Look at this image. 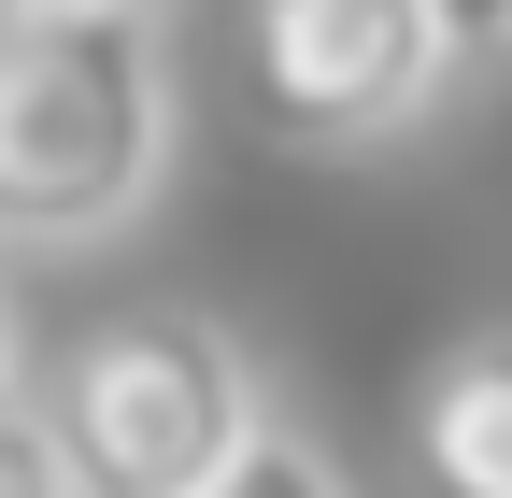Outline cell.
<instances>
[{
    "instance_id": "obj_4",
    "label": "cell",
    "mask_w": 512,
    "mask_h": 498,
    "mask_svg": "<svg viewBox=\"0 0 512 498\" xmlns=\"http://www.w3.org/2000/svg\"><path fill=\"white\" fill-rule=\"evenodd\" d=\"M399 456H413V498H512V328H470L427 356Z\"/></svg>"
},
{
    "instance_id": "obj_7",
    "label": "cell",
    "mask_w": 512,
    "mask_h": 498,
    "mask_svg": "<svg viewBox=\"0 0 512 498\" xmlns=\"http://www.w3.org/2000/svg\"><path fill=\"white\" fill-rule=\"evenodd\" d=\"M427 29L456 72H484V57H512V0H427Z\"/></svg>"
},
{
    "instance_id": "obj_2",
    "label": "cell",
    "mask_w": 512,
    "mask_h": 498,
    "mask_svg": "<svg viewBox=\"0 0 512 498\" xmlns=\"http://www.w3.org/2000/svg\"><path fill=\"white\" fill-rule=\"evenodd\" d=\"M29 413H43L57 470H72V498H185L271 399H256V356L214 314L128 299V314H86L43 356Z\"/></svg>"
},
{
    "instance_id": "obj_6",
    "label": "cell",
    "mask_w": 512,
    "mask_h": 498,
    "mask_svg": "<svg viewBox=\"0 0 512 498\" xmlns=\"http://www.w3.org/2000/svg\"><path fill=\"white\" fill-rule=\"evenodd\" d=\"M0 498H72V470H57L43 413H29V385H0Z\"/></svg>"
},
{
    "instance_id": "obj_1",
    "label": "cell",
    "mask_w": 512,
    "mask_h": 498,
    "mask_svg": "<svg viewBox=\"0 0 512 498\" xmlns=\"http://www.w3.org/2000/svg\"><path fill=\"white\" fill-rule=\"evenodd\" d=\"M185 143L171 15L0 0V257H86L143 228Z\"/></svg>"
},
{
    "instance_id": "obj_3",
    "label": "cell",
    "mask_w": 512,
    "mask_h": 498,
    "mask_svg": "<svg viewBox=\"0 0 512 498\" xmlns=\"http://www.w3.org/2000/svg\"><path fill=\"white\" fill-rule=\"evenodd\" d=\"M456 86L427 0H242V100L285 157H370Z\"/></svg>"
},
{
    "instance_id": "obj_8",
    "label": "cell",
    "mask_w": 512,
    "mask_h": 498,
    "mask_svg": "<svg viewBox=\"0 0 512 498\" xmlns=\"http://www.w3.org/2000/svg\"><path fill=\"white\" fill-rule=\"evenodd\" d=\"M0 385H29V328H15V285H0Z\"/></svg>"
},
{
    "instance_id": "obj_9",
    "label": "cell",
    "mask_w": 512,
    "mask_h": 498,
    "mask_svg": "<svg viewBox=\"0 0 512 498\" xmlns=\"http://www.w3.org/2000/svg\"><path fill=\"white\" fill-rule=\"evenodd\" d=\"M114 15H171V0H114Z\"/></svg>"
},
{
    "instance_id": "obj_5",
    "label": "cell",
    "mask_w": 512,
    "mask_h": 498,
    "mask_svg": "<svg viewBox=\"0 0 512 498\" xmlns=\"http://www.w3.org/2000/svg\"><path fill=\"white\" fill-rule=\"evenodd\" d=\"M185 498H356V484H342V456L313 442V427L256 413V427H242V442H228V456H214L200 484H185Z\"/></svg>"
}]
</instances>
